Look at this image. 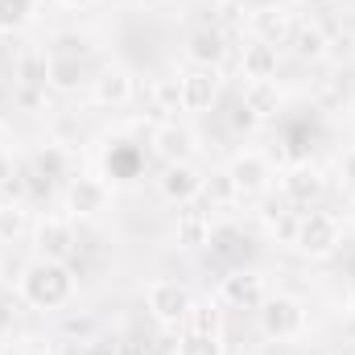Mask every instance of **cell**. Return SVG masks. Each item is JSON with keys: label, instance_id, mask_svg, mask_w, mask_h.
Masks as SVG:
<instances>
[{"label": "cell", "instance_id": "cell-1", "mask_svg": "<svg viewBox=\"0 0 355 355\" xmlns=\"http://www.w3.org/2000/svg\"><path fill=\"white\" fill-rule=\"evenodd\" d=\"M21 297L33 306V310H62L71 297H75V272L62 261H29L21 268V281H17Z\"/></svg>", "mask_w": 355, "mask_h": 355}, {"label": "cell", "instance_id": "cell-2", "mask_svg": "<svg viewBox=\"0 0 355 355\" xmlns=\"http://www.w3.org/2000/svg\"><path fill=\"white\" fill-rule=\"evenodd\" d=\"M343 244V232H339V219L331 211H297V236H293V248L302 257H331L335 248Z\"/></svg>", "mask_w": 355, "mask_h": 355}, {"label": "cell", "instance_id": "cell-3", "mask_svg": "<svg viewBox=\"0 0 355 355\" xmlns=\"http://www.w3.org/2000/svg\"><path fill=\"white\" fill-rule=\"evenodd\" d=\"M190 289L182 285V281H170V277H157V281H149L145 285V310H149V318L157 322V327H182L186 322V310H190Z\"/></svg>", "mask_w": 355, "mask_h": 355}, {"label": "cell", "instance_id": "cell-4", "mask_svg": "<svg viewBox=\"0 0 355 355\" xmlns=\"http://www.w3.org/2000/svg\"><path fill=\"white\" fill-rule=\"evenodd\" d=\"M257 318H261V335H265V339H277V343L297 339V335L306 331V310H302V302H293V297H285V293L265 297L261 310H257Z\"/></svg>", "mask_w": 355, "mask_h": 355}, {"label": "cell", "instance_id": "cell-5", "mask_svg": "<svg viewBox=\"0 0 355 355\" xmlns=\"http://www.w3.org/2000/svg\"><path fill=\"white\" fill-rule=\"evenodd\" d=\"M219 91H223V75H219V67H190L182 79H178V107L182 112H211L215 107V99H219Z\"/></svg>", "mask_w": 355, "mask_h": 355}, {"label": "cell", "instance_id": "cell-6", "mask_svg": "<svg viewBox=\"0 0 355 355\" xmlns=\"http://www.w3.org/2000/svg\"><path fill=\"white\" fill-rule=\"evenodd\" d=\"M33 240H37L42 261H62V265H67V261H75L79 232H75V223H71V219H62V215H46V219L37 223Z\"/></svg>", "mask_w": 355, "mask_h": 355}, {"label": "cell", "instance_id": "cell-7", "mask_svg": "<svg viewBox=\"0 0 355 355\" xmlns=\"http://www.w3.org/2000/svg\"><path fill=\"white\" fill-rule=\"evenodd\" d=\"M265 297H268L265 277L252 272V268H236V272H227L223 285H219V302L232 306V310H261Z\"/></svg>", "mask_w": 355, "mask_h": 355}, {"label": "cell", "instance_id": "cell-8", "mask_svg": "<svg viewBox=\"0 0 355 355\" xmlns=\"http://www.w3.org/2000/svg\"><path fill=\"white\" fill-rule=\"evenodd\" d=\"M202 182H207V178L198 174L190 162H170L166 174L157 178V194H162L166 202H174V207H186V202H194V198L202 194Z\"/></svg>", "mask_w": 355, "mask_h": 355}, {"label": "cell", "instance_id": "cell-9", "mask_svg": "<svg viewBox=\"0 0 355 355\" xmlns=\"http://www.w3.org/2000/svg\"><path fill=\"white\" fill-rule=\"evenodd\" d=\"M281 194H285V202H293V207H310V202H318V194H322V174H318L310 162H297V166H289V170L281 174Z\"/></svg>", "mask_w": 355, "mask_h": 355}, {"label": "cell", "instance_id": "cell-10", "mask_svg": "<svg viewBox=\"0 0 355 355\" xmlns=\"http://www.w3.org/2000/svg\"><path fill=\"white\" fill-rule=\"evenodd\" d=\"M227 178L236 182V190H240V194H261V190H268L272 170H268V162L261 157V153L244 149V153H236V157L227 162Z\"/></svg>", "mask_w": 355, "mask_h": 355}, {"label": "cell", "instance_id": "cell-11", "mask_svg": "<svg viewBox=\"0 0 355 355\" xmlns=\"http://www.w3.org/2000/svg\"><path fill=\"white\" fill-rule=\"evenodd\" d=\"M186 58L194 67H219L227 58V33L219 25H198L190 37H186Z\"/></svg>", "mask_w": 355, "mask_h": 355}, {"label": "cell", "instance_id": "cell-12", "mask_svg": "<svg viewBox=\"0 0 355 355\" xmlns=\"http://www.w3.org/2000/svg\"><path fill=\"white\" fill-rule=\"evenodd\" d=\"M91 95L99 107H124L132 99V75L124 67H103L99 75H91Z\"/></svg>", "mask_w": 355, "mask_h": 355}, {"label": "cell", "instance_id": "cell-13", "mask_svg": "<svg viewBox=\"0 0 355 355\" xmlns=\"http://www.w3.org/2000/svg\"><path fill=\"white\" fill-rule=\"evenodd\" d=\"M103 207H107V186L99 178H75L67 186V211H71V219H91Z\"/></svg>", "mask_w": 355, "mask_h": 355}, {"label": "cell", "instance_id": "cell-14", "mask_svg": "<svg viewBox=\"0 0 355 355\" xmlns=\"http://www.w3.org/2000/svg\"><path fill=\"white\" fill-rule=\"evenodd\" d=\"M207 211H215V207H202L198 198H194V202H186V207L178 211L174 236H178V244H182V248H202V244L211 240V215H207Z\"/></svg>", "mask_w": 355, "mask_h": 355}, {"label": "cell", "instance_id": "cell-15", "mask_svg": "<svg viewBox=\"0 0 355 355\" xmlns=\"http://www.w3.org/2000/svg\"><path fill=\"white\" fill-rule=\"evenodd\" d=\"M248 29H252L257 42L281 46V42H289V33H293V17H289L285 8H252Z\"/></svg>", "mask_w": 355, "mask_h": 355}, {"label": "cell", "instance_id": "cell-16", "mask_svg": "<svg viewBox=\"0 0 355 355\" xmlns=\"http://www.w3.org/2000/svg\"><path fill=\"white\" fill-rule=\"evenodd\" d=\"M277 67H281V54H277V46H268V42H248L244 46V54H240V71H244V79H272L277 75Z\"/></svg>", "mask_w": 355, "mask_h": 355}, {"label": "cell", "instance_id": "cell-17", "mask_svg": "<svg viewBox=\"0 0 355 355\" xmlns=\"http://www.w3.org/2000/svg\"><path fill=\"white\" fill-rule=\"evenodd\" d=\"M91 83L87 79V67H83V58L79 54H62V50H50V87L58 91H75Z\"/></svg>", "mask_w": 355, "mask_h": 355}, {"label": "cell", "instance_id": "cell-18", "mask_svg": "<svg viewBox=\"0 0 355 355\" xmlns=\"http://www.w3.org/2000/svg\"><path fill=\"white\" fill-rule=\"evenodd\" d=\"M149 145H153V153H157V157H166V166H170V162H186L190 132H186V128H178L174 120H166V124H157V128H153Z\"/></svg>", "mask_w": 355, "mask_h": 355}, {"label": "cell", "instance_id": "cell-19", "mask_svg": "<svg viewBox=\"0 0 355 355\" xmlns=\"http://www.w3.org/2000/svg\"><path fill=\"white\" fill-rule=\"evenodd\" d=\"M240 99H244V107H248L257 120H265V116H272V112L281 107V91H277L272 79H248Z\"/></svg>", "mask_w": 355, "mask_h": 355}, {"label": "cell", "instance_id": "cell-20", "mask_svg": "<svg viewBox=\"0 0 355 355\" xmlns=\"http://www.w3.org/2000/svg\"><path fill=\"white\" fill-rule=\"evenodd\" d=\"M21 87H50V54L46 50H25L12 67Z\"/></svg>", "mask_w": 355, "mask_h": 355}, {"label": "cell", "instance_id": "cell-21", "mask_svg": "<svg viewBox=\"0 0 355 355\" xmlns=\"http://www.w3.org/2000/svg\"><path fill=\"white\" fill-rule=\"evenodd\" d=\"M289 42L297 50V58H310V62H318V58L331 54V37L322 33V25H293Z\"/></svg>", "mask_w": 355, "mask_h": 355}, {"label": "cell", "instance_id": "cell-22", "mask_svg": "<svg viewBox=\"0 0 355 355\" xmlns=\"http://www.w3.org/2000/svg\"><path fill=\"white\" fill-rule=\"evenodd\" d=\"M182 327H186V335H219V331H223V310H219V302H190Z\"/></svg>", "mask_w": 355, "mask_h": 355}, {"label": "cell", "instance_id": "cell-23", "mask_svg": "<svg viewBox=\"0 0 355 355\" xmlns=\"http://www.w3.org/2000/svg\"><path fill=\"white\" fill-rule=\"evenodd\" d=\"M141 162H145V153H141L137 141H116V153H107V170H112V178H137Z\"/></svg>", "mask_w": 355, "mask_h": 355}, {"label": "cell", "instance_id": "cell-24", "mask_svg": "<svg viewBox=\"0 0 355 355\" xmlns=\"http://www.w3.org/2000/svg\"><path fill=\"white\" fill-rule=\"evenodd\" d=\"M62 170H67V149L62 145H46V149L33 153V174L29 178H46L50 182V178H58Z\"/></svg>", "mask_w": 355, "mask_h": 355}, {"label": "cell", "instance_id": "cell-25", "mask_svg": "<svg viewBox=\"0 0 355 355\" xmlns=\"http://www.w3.org/2000/svg\"><path fill=\"white\" fill-rule=\"evenodd\" d=\"M174 355H223L219 335H182L174 343Z\"/></svg>", "mask_w": 355, "mask_h": 355}, {"label": "cell", "instance_id": "cell-26", "mask_svg": "<svg viewBox=\"0 0 355 355\" xmlns=\"http://www.w3.org/2000/svg\"><path fill=\"white\" fill-rule=\"evenodd\" d=\"M33 12V0H0V33H12L29 21Z\"/></svg>", "mask_w": 355, "mask_h": 355}, {"label": "cell", "instance_id": "cell-27", "mask_svg": "<svg viewBox=\"0 0 355 355\" xmlns=\"http://www.w3.org/2000/svg\"><path fill=\"white\" fill-rule=\"evenodd\" d=\"M202 194H207V207H223V202H232L240 190H236V182L223 174H211V182H202Z\"/></svg>", "mask_w": 355, "mask_h": 355}, {"label": "cell", "instance_id": "cell-28", "mask_svg": "<svg viewBox=\"0 0 355 355\" xmlns=\"http://www.w3.org/2000/svg\"><path fill=\"white\" fill-rule=\"evenodd\" d=\"M268 227H272V236H281L285 244H293V236H297V211H277V215H268Z\"/></svg>", "mask_w": 355, "mask_h": 355}, {"label": "cell", "instance_id": "cell-29", "mask_svg": "<svg viewBox=\"0 0 355 355\" xmlns=\"http://www.w3.org/2000/svg\"><path fill=\"white\" fill-rule=\"evenodd\" d=\"M21 227H25V211L21 207H0V240L21 236Z\"/></svg>", "mask_w": 355, "mask_h": 355}, {"label": "cell", "instance_id": "cell-30", "mask_svg": "<svg viewBox=\"0 0 355 355\" xmlns=\"http://www.w3.org/2000/svg\"><path fill=\"white\" fill-rule=\"evenodd\" d=\"M120 352V339H116V335H112V339H107V335H87V339H83V355H116Z\"/></svg>", "mask_w": 355, "mask_h": 355}, {"label": "cell", "instance_id": "cell-31", "mask_svg": "<svg viewBox=\"0 0 355 355\" xmlns=\"http://www.w3.org/2000/svg\"><path fill=\"white\" fill-rule=\"evenodd\" d=\"M339 99H347V83H343V79H331L327 87L318 91V103H322V107H331V103H339Z\"/></svg>", "mask_w": 355, "mask_h": 355}, {"label": "cell", "instance_id": "cell-32", "mask_svg": "<svg viewBox=\"0 0 355 355\" xmlns=\"http://www.w3.org/2000/svg\"><path fill=\"white\" fill-rule=\"evenodd\" d=\"M157 99H162V107H178V79H162L157 83Z\"/></svg>", "mask_w": 355, "mask_h": 355}, {"label": "cell", "instance_id": "cell-33", "mask_svg": "<svg viewBox=\"0 0 355 355\" xmlns=\"http://www.w3.org/2000/svg\"><path fill=\"white\" fill-rule=\"evenodd\" d=\"M252 124H257V116H252V112L244 107V99H240V103L232 107V128L240 132V128H252Z\"/></svg>", "mask_w": 355, "mask_h": 355}, {"label": "cell", "instance_id": "cell-34", "mask_svg": "<svg viewBox=\"0 0 355 355\" xmlns=\"http://www.w3.org/2000/svg\"><path fill=\"white\" fill-rule=\"evenodd\" d=\"M116 355H149V339H120Z\"/></svg>", "mask_w": 355, "mask_h": 355}, {"label": "cell", "instance_id": "cell-35", "mask_svg": "<svg viewBox=\"0 0 355 355\" xmlns=\"http://www.w3.org/2000/svg\"><path fill=\"white\" fill-rule=\"evenodd\" d=\"M331 50H335V54H347V58H352V54H355V37H352V33H339V37L331 42Z\"/></svg>", "mask_w": 355, "mask_h": 355}, {"label": "cell", "instance_id": "cell-36", "mask_svg": "<svg viewBox=\"0 0 355 355\" xmlns=\"http://www.w3.org/2000/svg\"><path fill=\"white\" fill-rule=\"evenodd\" d=\"M339 174L347 178V182H355V149H347V153L339 157Z\"/></svg>", "mask_w": 355, "mask_h": 355}, {"label": "cell", "instance_id": "cell-37", "mask_svg": "<svg viewBox=\"0 0 355 355\" xmlns=\"http://www.w3.org/2000/svg\"><path fill=\"white\" fill-rule=\"evenodd\" d=\"M8 327H12V306H8V302H0V335H4Z\"/></svg>", "mask_w": 355, "mask_h": 355}, {"label": "cell", "instance_id": "cell-38", "mask_svg": "<svg viewBox=\"0 0 355 355\" xmlns=\"http://www.w3.org/2000/svg\"><path fill=\"white\" fill-rule=\"evenodd\" d=\"M293 4H297V8H310V12H318V8H327L331 0H293Z\"/></svg>", "mask_w": 355, "mask_h": 355}, {"label": "cell", "instance_id": "cell-39", "mask_svg": "<svg viewBox=\"0 0 355 355\" xmlns=\"http://www.w3.org/2000/svg\"><path fill=\"white\" fill-rule=\"evenodd\" d=\"M21 355H54V352H50V347H42V343H33V347H25Z\"/></svg>", "mask_w": 355, "mask_h": 355}, {"label": "cell", "instance_id": "cell-40", "mask_svg": "<svg viewBox=\"0 0 355 355\" xmlns=\"http://www.w3.org/2000/svg\"><path fill=\"white\" fill-rule=\"evenodd\" d=\"M8 178H12V166H8V162H4V157H0V186H4V182H8Z\"/></svg>", "mask_w": 355, "mask_h": 355}, {"label": "cell", "instance_id": "cell-41", "mask_svg": "<svg viewBox=\"0 0 355 355\" xmlns=\"http://www.w3.org/2000/svg\"><path fill=\"white\" fill-rule=\"evenodd\" d=\"M58 4H67V8H83V4H91V0H58Z\"/></svg>", "mask_w": 355, "mask_h": 355}, {"label": "cell", "instance_id": "cell-42", "mask_svg": "<svg viewBox=\"0 0 355 355\" xmlns=\"http://www.w3.org/2000/svg\"><path fill=\"white\" fill-rule=\"evenodd\" d=\"M347 285H352V293H355V265H352V272H347Z\"/></svg>", "mask_w": 355, "mask_h": 355}, {"label": "cell", "instance_id": "cell-43", "mask_svg": "<svg viewBox=\"0 0 355 355\" xmlns=\"http://www.w3.org/2000/svg\"><path fill=\"white\" fill-rule=\"evenodd\" d=\"M0 141H4V120H0Z\"/></svg>", "mask_w": 355, "mask_h": 355}, {"label": "cell", "instance_id": "cell-44", "mask_svg": "<svg viewBox=\"0 0 355 355\" xmlns=\"http://www.w3.org/2000/svg\"><path fill=\"white\" fill-rule=\"evenodd\" d=\"M352 219H355V198H352Z\"/></svg>", "mask_w": 355, "mask_h": 355}]
</instances>
